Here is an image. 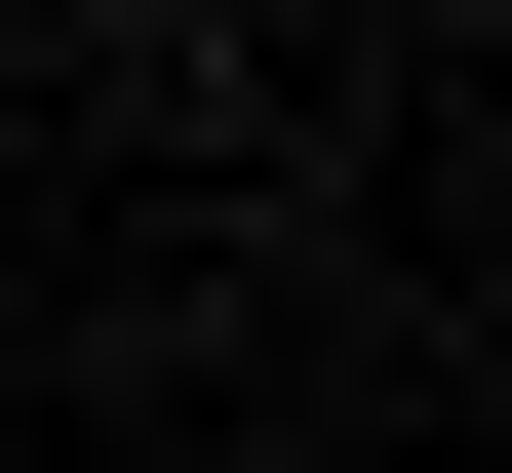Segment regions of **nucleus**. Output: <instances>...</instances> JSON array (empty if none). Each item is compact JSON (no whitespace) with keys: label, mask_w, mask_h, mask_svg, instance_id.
<instances>
[]
</instances>
